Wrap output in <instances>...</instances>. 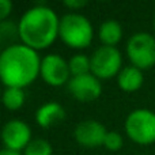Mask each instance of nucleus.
I'll return each instance as SVG.
<instances>
[{
    "label": "nucleus",
    "instance_id": "f257e3e1",
    "mask_svg": "<svg viewBox=\"0 0 155 155\" xmlns=\"http://www.w3.org/2000/svg\"><path fill=\"white\" fill-rule=\"evenodd\" d=\"M40 54L23 45L11 44L0 54V78L5 87L25 88L31 84L41 71Z\"/></svg>",
    "mask_w": 155,
    "mask_h": 155
},
{
    "label": "nucleus",
    "instance_id": "f03ea898",
    "mask_svg": "<svg viewBox=\"0 0 155 155\" xmlns=\"http://www.w3.org/2000/svg\"><path fill=\"white\" fill-rule=\"evenodd\" d=\"M60 18L46 5H34L22 15L18 31L22 44L34 51H42L59 38Z\"/></svg>",
    "mask_w": 155,
    "mask_h": 155
},
{
    "label": "nucleus",
    "instance_id": "7ed1b4c3",
    "mask_svg": "<svg viewBox=\"0 0 155 155\" xmlns=\"http://www.w3.org/2000/svg\"><path fill=\"white\" fill-rule=\"evenodd\" d=\"M59 38L71 49H86L91 45L94 29L90 19L78 12H68L60 18Z\"/></svg>",
    "mask_w": 155,
    "mask_h": 155
},
{
    "label": "nucleus",
    "instance_id": "20e7f679",
    "mask_svg": "<svg viewBox=\"0 0 155 155\" xmlns=\"http://www.w3.org/2000/svg\"><path fill=\"white\" fill-rule=\"evenodd\" d=\"M125 134L134 143L150 146L155 143V113L148 109H135L125 118Z\"/></svg>",
    "mask_w": 155,
    "mask_h": 155
},
{
    "label": "nucleus",
    "instance_id": "39448f33",
    "mask_svg": "<svg viewBox=\"0 0 155 155\" xmlns=\"http://www.w3.org/2000/svg\"><path fill=\"white\" fill-rule=\"evenodd\" d=\"M125 52L131 64L139 70H150L155 65V38L150 33L139 31L131 35Z\"/></svg>",
    "mask_w": 155,
    "mask_h": 155
},
{
    "label": "nucleus",
    "instance_id": "423d86ee",
    "mask_svg": "<svg viewBox=\"0 0 155 155\" xmlns=\"http://www.w3.org/2000/svg\"><path fill=\"white\" fill-rule=\"evenodd\" d=\"M91 74L99 80L117 78L123 70V56L114 46H99L90 57Z\"/></svg>",
    "mask_w": 155,
    "mask_h": 155
},
{
    "label": "nucleus",
    "instance_id": "0eeeda50",
    "mask_svg": "<svg viewBox=\"0 0 155 155\" xmlns=\"http://www.w3.org/2000/svg\"><path fill=\"white\" fill-rule=\"evenodd\" d=\"M40 76L46 84L52 87H61L65 83L68 84L70 79L72 78L68 61L56 53L46 54L42 59Z\"/></svg>",
    "mask_w": 155,
    "mask_h": 155
},
{
    "label": "nucleus",
    "instance_id": "6e6552de",
    "mask_svg": "<svg viewBox=\"0 0 155 155\" xmlns=\"http://www.w3.org/2000/svg\"><path fill=\"white\" fill-rule=\"evenodd\" d=\"M2 139L4 148L12 151H21L31 142V129L25 121L14 118L4 124L2 131Z\"/></svg>",
    "mask_w": 155,
    "mask_h": 155
},
{
    "label": "nucleus",
    "instance_id": "1a4fd4ad",
    "mask_svg": "<svg viewBox=\"0 0 155 155\" xmlns=\"http://www.w3.org/2000/svg\"><path fill=\"white\" fill-rule=\"evenodd\" d=\"M70 94L79 102H93L102 94L101 80L93 74L72 76L67 84Z\"/></svg>",
    "mask_w": 155,
    "mask_h": 155
},
{
    "label": "nucleus",
    "instance_id": "9d476101",
    "mask_svg": "<svg viewBox=\"0 0 155 155\" xmlns=\"http://www.w3.org/2000/svg\"><path fill=\"white\" fill-rule=\"evenodd\" d=\"M107 131L97 120H84L79 123L74 129V137L76 143L83 147L94 148L104 146V140L106 136Z\"/></svg>",
    "mask_w": 155,
    "mask_h": 155
},
{
    "label": "nucleus",
    "instance_id": "9b49d317",
    "mask_svg": "<svg viewBox=\"0 0 155 155\" xmlns=\"http://www.w3.org/2000/svg\"><path fill=\"white\" fill-rule=\"evenodd\" d=\"M65 118V110L57 102H46L35 112V121L41 128H51Z\"/></svg>",
    "mask_w": 155,
    "mask_h": 155
},
{
    "label": "nucleus",
    "instance_id": "f8f14e48",
    "mask_svg": "<svg viewBox=\"0 0 155 155\" xmlns=\"http://www.w3.org/2000/svg\"><path fill=\"white\" fill-rule=\"evenodd\" d=\"M144 82V76H143V71L139 68L134 67V65H127L120 71L117 75V84L120 90L125 91V93H135V91L140 90Z\"/></svg>",
    "mask_w": 155,
    "mask_h": 155
},
{
    "label": "nucleus",
    "instance_id": "ddd939ff",
    "mask_svg": "<svg viewBox=\"0 0 155 155\" xmlns=\"http://www.w3.org/2000/svg\"><path fill=\"white\" fill-rule=\"evenodd\" d=\"M98 37L102 45L105 46H114L123 38V27L116 19H107L102 22L98 30Z\"/></svg>",
    "mask_w": 155,
    "mask_h": 155
},
{
    "label": "nucleus",
    "instance_id": "4468645a",
    "mask_svg": "<svg viewBox=\"0 0 155 155\" xmlns=\"http://www.w3.org/2000/svg\"><path fill=\"white\" fill-rule=\"evenodd\" d=\"M26 102V94L23 88L18 87H5L3 91V105L5 109L15 112L19 110Z\"/></svg>",
    "mask_w": 155,
    "mask_h": 155
},
{
    "label": "nucleus",
    "instance_id": "2eb2a0df",
    "mask_svg": "<svg viewBox=\"0 0 155 155\" xmlns=\"http://www.w3.org/2000/svg\"><path fill=\"white\" fill-rule=\"evenodd\" d=\"M71 71V76H80L86 75V74H91V61L90 57H87L86 54H75L68 61Z\"/></svg>",
    "mask_w": 155,
    "mask_h": 155
},
{
    "label": "nucleus",
    "instance_id": "dca6fc26",
    "mask_svg": "<svg viewBox=\"0 0 155 155\" xmlns=\"http://www.w3.org/2000/svg\"><path fill=\"white\" fill-rule=\"evenodd\" d=\"M23 155H53V148L48 140L33 139L23 150Z\"/></svg>",
    "mask_w": 155,
    "mask_h": 155
},
{
    "label": "nucleus",
    "instance_id": "f3484780",
    "mask_svg": "<svg viewBox=\"0 0 155 155\" xmlns=\"http://www.w3.org/2000/svg\"><path fill=\"white\" fill-rule=\"evenodd\" d=\"M124 144L123 136L116 131H107L104 140V147L109 151H118Z\"/></svg>",
    "mask_w": 155,
    "mask_h": 155
},
{
    "label": "nucleus",
    "instance_id": "a211bd4d",
    "mask_svg": "<svg viewBox=\"0 0 155 155\" xmlns=\"http://www.w3.org/2000/svg\"><path fill=\"white\" fill-rule=\"evenodd\" d=\"M0 35L2 40H14L15 37H19V31H18V23L14 25L11 23V21H3L0 23Z\"/></svg>",
    "mask_w": 155,
    "mask_h": 155
},
{
    "label": "nucleus",
    "instance_id": "6ab92c4d",
    "mask_svg": "<svg viewBox=\"0 0 155 155\" xmlns=\"http://www.w3.org/2000/svg\"><path fill=\"white\" fill-rule=\"evenodd\" d=\"M11 11H12V3L10 0H0V19H2V22L7 21Z\"/></svg>",
    "mask_w": 155,
    "mask_h": 155
},
{
    "label": "nucleus",
    "instance_id": "aec40b11",
    "mask_svg": "<svg viewBox=\"0 0 155 155\" xmlns=\"http://www.w3.org/2000/svg\"><path fill=\"white\" fill-rule=\"evenodd\" d=\"M63 4H64L68 10L78 11V10H80V8L86 7V5H87V2H86V0H64Z\"/></svg>",
    "mask_w": 155,
    "mask_h": 155
},
{
    "label": "nucleus",
    "instance_id": "412c9836",
    "mask_svg": "<svg viewBox=\"0 0 155 155\" xmlns=\"http://www.w3.org/2000/svg\"><path fill=\"white\" fill-rule=\"evenodd\" d=\"M0 155H23V153L21 151H12V150H7V148H3Z\"/></svg>",
    "mask_w": 155,
    "mask_h": 155
},
{
    "label": "nucleus",
    "instance_id": "4be33fe9",
    "mask_svg": "<svg viewBox=\"0 0 155 155\" xmlns=\"http://www.w3.org/2000/svg\"><path fill=\"white\" fill-rule=\"evenodd\" d=\"M154 29H155V19H154Z\"/></svg>",
    "mask_w": 155,
    "mask_h": 155
}]
</instances>
